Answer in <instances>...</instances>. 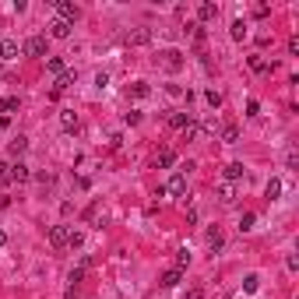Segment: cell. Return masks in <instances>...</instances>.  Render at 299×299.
<instances>
[{
	"label": "cell",
	"instance_id": "22",
	"mask_svg": "<svg viewBox=\"0 0 299 299\" xmlns=\"http://www.w3.org/2000/svg\"><path fill=\"white\" fill-rule=\"evenodd\" d=\"M148 92H152V88H148L144 81H134V85H130V95H134V99H144Z\"/></svg>",
	"mask_w": 299,
	"mask_h": 299
},
{
	"label": "cell",
	"instance_id": "13",
	"mask_svg": "<svg viewBox=\"0 0 299 299\" xmlns=\"http://www.w3.org/2000/svg\"><path fill=\"white\" fill-rule=\"evenodd\" d=\"M14 109H18V95H4V99H0V116H11Z\"/></svg>",
	"mask_w": 299,
	"mask_h": 299
},
{
	"label": "cell",
	"instance_id": "24",
	"mask_svg": "<svg viewBox=\"0 0 299 299\" xmlns=\"http://www.w3.org/2000/svg\"><path fill=\"white\" fill-rule=\"evenodd\" d=\"M197 134H201V123H193V120H190V123L183 127V141H193Z\"/></svg>",
	"mask_w": 299,
	"mask_h": 299
},
{
	"label": "cell",
	"instance_id": "33",
	"mask_svg": "<svg viewBox=\"0 0 299 299\" xmlns=\"http://www.w3.org/2000/svg\"><path fill=\"white\" fill-rule=\"evenodd\" d=\"M250 67H253V70H257V74H261V70H267V64H264V60H261V56H250Z\"/></svg>",
	"mask_w": 299,
	"mask_h": 299
},
{
	"label": "cell",
	"instance_id": "21",
	"mask_svg": "<svg viewBox=\"0 0 299 299\" xmlns=\"http://www.w3.org/2000/svg\"><path fill=\"white\" fill-rule=\"evenodd\" d=\"M187 123H190V113H173L169 116V127H176V130H183Z\"/></svg>",
	"mask_w": 299,
	"mask_h": 299
},
{
	"label": "cell",
	"instance_id": "4",
	"mask_svg": "<svg viewBox=\"0 0 299 299\" xmlns=\"http://www.w3.org/2000/svg\"><path fill=\"white\" fill-rule=\"evenodd\" d=\"M53 7H56V14H60V21H70V25H74V18H78V7H74L70 0H56Z\"/></svg>",
	"mask_w": 299,
	"mask_h": 299
},
{
	"label": "cell",
	"instance_id": "30",
	"mask_svg": "<svg viewBox=\"0 0 299 299\" xmlns=\"http://www.w3.org/2000/svg\"><path fill=\"white\" fill-rule=\"evenodd\" d=\"M187 264H190V253H187V250H179V253H176V271H183Z\"/></svg>",
	"mask_w": 299,
	"mask_h": 299
},
{
	"label": "cell",
	"instance_id": "15",
	"mask_svg": "<svg viewBox=\"0 0 299 299\" xmlns=\"http://www.w3.org/2000/svg\"><path fill=\"white\" fill-rule=\"evenodd\" d=\"M222 243H226V236H222V229H208V246H211L215 253L222 250Z\"/></svg>",
	"mask_w": 299,
	"mask_h": 299
},
{
	"label": "cell",
	"instance_id": "32",
	"mask_svg": "<svg viewBox=\"0 0 299 299\" xmlns=\"http://www.w3.org/2000/svg\"><path fill=\"white\" fill-rule=\"evenodd\" d=\"M0 183H11V166L7 162H0Z\"/></svg>",
	"mask_w": 299,
	"mask_h": 299
},
{
	"label": "cell",
	"instance_id": "16",
	"mask_svg": "<svg viewBox=\"0 0 299 299\" xmlns=\"http://www.w3.org/2000/svg\"><path fill=\"white\" fill-rule=\"evenodd\" d=\"M229 35H232L236 42H243V39H246V21H243V18H236L232 28H229Z\"/></svg>",
	"mask_w": 299,
	"mask_h": 299
},
{
	"label": "cell",
	"instance_id": "17",
	"mask_svg": "<svg viewBox=\"0 0 299 299\" xmlns=\"http://www.w3.org/2000/svg\"><path fill=\"white\" fill-rule=\"evenodd\" d=\"M218 201H222V204H232V201H236V187H232V183H222V187H218Z\"/></svg>",
	"mask_w": 299,
	"mask_h": 299
},
{
	"label": "cell",
	"instance_id": "28",
	"mask_svg": "<svg viewBox=\"0 0 299 299\" xmlns=\"http://www.w3.org/2000/svg\"><path fill=\"white\" fill-rule=\"evenodd\" d=\"M257 285H261L257 275H246V278H243V292H257Z\"/></svg>",
	"mask_w": 299,
	"mask_h": 299
},
{
	"label": "cell",
	"instance_id": "35",
	"mask_svg": "<svg viewBox=\"0 0 299 299\" xmlns=\"http://www.w3.org/2000/svg\"><path fill=\"white\" fill-rule=\"evenodd\" d=\"M201 296H204V292H201V289H190V292H187V296H183V299H201Z\"/></svg>",
	"mask_w": 299,
	"mask_h": 299
},
{
	"label": "cell",
	"instance_id": "20",
	"mask_svg": "<svg viewBox=\"0 0 299 299\" xmlns=\"http://www.w3.org/2000/svg\"><path fill=\"white\" fill-rule=\"evenodd\" d=\"M173 162H176V152H173V148H162V152H158V166H162V169H169Z\"/></svg>",
	"mask_w": 299,
	"mask_h": 299
},
{
	"label": "cell",
	"instance_id": "6",
	"mask_svg": "<svg viewBox=\"0 0 299 299\" xmlns=\"http://www.w3.org/2000/svg\"><path fill=\"white\" fill-rule=\"evenodd\" d=\"M166 193H173V197H183V193H187V176H183V173H176L169 183H166Z\"/></svg>",
	"mask_w": 299,
	"mask_h": 299
},
{
	"label": "cell",
	"instance_id": "12",
	"mask_svg": "<svg viewBox=\"0 0 299 299\" xmlns=\"http://www.w3.org/2000/svg\"><path fill=\"white\" fill-rule=\"evenodd\" d=\"M25 179H28V166L25 162H14L11 166V183H25Z\"/></svg>",
	"mask_w": 299,
	"mask_h": 299
},
{
	"label": "cell",
	"instance_id": "14",
	"mask_svg": "<svg viewBox=\"0 0 299 299\" xmlns=\"http://www.w3.org/2000/svg\"><path fill=\"white\" fill-rule=\"evenodd\" d=\"M60 123H64V130H78V113L64 109V113H60Z\"/></svg>",
	"mask_w": 299,
	"mask_h": 299
},
{
	"label": "cell",
	"instance_id": "8",
	"mask_svg": "<svg viewBox=\"0 0 299 299\" xmlns=\"http://www.w3.org/2000/svg\"><path fill=\"white\" fill-rule=\"evenodd\" d=\"M70 28H74L70 21H60V18H53V21H50V35H53V39H67V35H70Z\"/></svg>",
	"mask_w": 299,
	"mask_h": 299
},
{
	"label": "cell",
	"instance_id": "5",
	"mask_svg": "<svg viewBox=\"0 0 299 299\" xmlns=\"http://www.w3.org/2000/svg\"><path fill=\"white\" fill-rule=\"evenodd\" d=\"M21 50H25L28 56H46V39H42V35H32Z\"/></svg>",
	"mask_w": 299,
	"mask_h": 299
},
{
	"label": "cell",
	"instance_id": "36",
	"mask_svg": "<svg viewBox=\"0 0 299 299\" xmlns=\"http://www.w3.org/2000/svg\"><path fill=\"white\" fill-rule=\"evenodd\" d=\"M4 243H7V232H4V229H0V246H4Z\"/></svg>",
	"mask_w": 299,
	"mask_h": 299
},
{
	"label": "cell",
	"instance_id": "1",
	"mask_svg": "<svg viewBox=\"0 0 299 299\" xmlns=\"http://www.w3.org/2000/svg\"><path fill=\"white\" fill-rule=\"evenodd\" d=\"M158 67L169 70V74H176L179 67H183V53H179V50H162L158 53Z\"/></svg>",
	"mask_w": 299,
	"mask_h": 299
},
{
	"label": "cell",
	"instance_id": "3",
	"mask_svg": "<svg viewBox=\"0 0 299 299\" xmlns=\"http://www.w3.org/2000/svg\"><path fill=\"white\" fill-rule=\"evenodd\" d=\"M50 243H53L56 250L67 246V243H70V229H67V226H53V229H50Z\"/></svg>",
	"mask_w": 299,
	"mask_h": 299
},
{
	"label": "cell",
	"instance_id": "7",
	"mask_svg": "<svg viewBox=\"0 0 299 299\" xmlns=\"http://www.w3.org/2000/svg\"><path fill=\"white\" fill-rule=\"evenodd\" d=\"M18 53H21L18 39H0V60H14Z\"/></svg>",
	"mask_w": 299,
	"mask_h": 299
},
{
	"label": "cell",
	"instance_id": "31",
	"mask_svg": "<svg viewBox=\"0 0 299 299\" xmlns=\"http://www.w3.org/2000/svg\"><path fill=\"white\" fill-rule=\"evenodd\" d=\"M285 162H289V169H296V166H299V152H296V148H289V155H285Z\"/></svg>",
	"mask_w": 299,
	"mask_h": 299
},
{
	"label": "cell",
	"instance_id": "9",
	"mask_svg": "<svg viewBox=\"0 0 299 299\" xmlns=\"http://www.w3.org/2000/svg\"><path fill=\"white\" fill-rule=\"evenodd\" d=\"M222 176H226V183H236V179H243V162H229V166L222 169Z\"/></svg>",
	"mask_w": 299,
	"mask_h": 299
},
{
	"label": "cell",
	"instance_id": "27",
	"mask_svg": "<svg viewBox=\"0 0 299 299\" xmlns=\"http://www.w3.org/2000/svg\"><path fill=\"white\" fill-rule=\"evenodd\" d=\"M46 67H50V70L56 74V78H60V74H64V60H60V56H50V60H46Z\"/></svg>",
	"mask_w": 299,
	"mask_h": 299
},
{
	"label": "cell",
	"instance_id": "2",
	"mask_svg": "<svg viewBox=\"0 0 299 299\" xmlns=\"http://www.w3.org/2000/svg\"><path fill=\"white\" fill-rule=\"evenodd\" d=\"M152 42V28H130L127 32V46H148Z\"/></svg>",
	"mask_w": 299,
	"mask_h": 299
},
{
	"label": "cell",
	"instance_id": "10",
	"mask_svg": "<svg viewBox=\"0 0 299 299\" xmlns=\"http://www.w3.org/2000/svg\"><path fill=\"white\" fill-rule=\"evenodd\" d=\"M197 18L201 21H215L218 18V4H208V0H204V4H197Z\"/></svg>",
	"mask_w": 299,
	"mask_h": 299
},
{
	"label": "cell",
	"instance_id": "18",
	"mask_svg": "<svg viewBox=\"0 0 299 299\" xmlns=\"http://www.w3.org/2000/svg\"><path fill=\"white\" fill-rule=\"evenodd\" d=\"M25 148H28V138H21V134H18V138H14V141H11V144H7V152H11V155H14V158H18V155H21V152H25Z\"/></svg>",
	"mask_w": 299,
	"mask_h": 299
},
{
	"label": "cell",
	"instance_id": "19",
	"mask_svg": "<svg viewBox=\"0 0 299 299\" xmlns=\"http://www.w3.org/2000/svg\"><path fill=\"white\" fill-rule=\"evenodd\" d=\"M179 278H183V271H176V267H173V271L162 275V285H166V289H176V285H179Z\"/></svg>",
	"mask_w": 299,
	"mask_h": 299
},
{
	"label": "cell",
	"instance_id": "11",
	"mask_svg": "<svg viewBox=\"0 0 299 299\" xmlns=\"http://www.w3.org/2000/svg\"><path fill=\"white\" fill-rule=\"evenodd\" d=\"M70 85H74V74H70V70H64V74H60V78H56V88H53V99H56L60 92H67Z\"/></svg>",
	"mask_w": 299,
	"mask_h": 299
},
{
	"label": "cell",
	"instance_id": "29",
	"mask_svg": "<svg viewBox=\"0 0 299 299\" xmlns=\"http://www.w3.org/2000/svg\"><path fill=\"white\" fill-rule=\"evenodd\" d=\"M204 99H208V106H211V109H218V106H222V95L215 92V88H211V92H204Z\"/></svg>",
	"mask_w": 299,
	"mask_h": 299
},
{
	"label": "cell",
	"instance_id": "34",
	"mask_svg": "<svg viewBox=\"0 0 299 299\" xmlns=\"http://www.w3.org/2000/svg\"><path fill=\"white\" fill-rule=\"evenodd\" d=\"M257 109H261V106H257V99H250V102H246V116H257Z\"/></svg>",
	"mask_w": 299,
	"mask_h": 299
},
{
	"label": "cell",
	"instance_id": "26",
	"mask_svg": "<svg viewBox=\"0 0 299 299\" xmlns=\"http://www.w3.org/2000/svg\"><path fill=\"white\" fill-rule=\"evenodd\" d=\"M278 193H281V179H271L267 183V201H278Z\"/></svg>",
	"mask_w": 299,
	"mask_h": 299
},
{
	"label": "cell",
	"instance_id": "25",
	"mask_svg": "<svg viewBox=\"0 0 299 299\" xmlns=\"http://www.w3.org/2000/svg\"><path fill=\"white\" fill-rule=\"evenodd\" d=\"M222 141H226V144H236V141H239V130H236V127L229 123L226 130H222Z\"/></svg>",
	"mask_w": 299,
	"mask_h": 299
},
{
	"label": "cell",
	"instance_id": "23",
	"mask_svg": "<svg viewBox=\"0 0 299 299\" xmlns=\"http://www.w3.org/2000/svg\"><path fill=\"white\" fill-rule=\"evenodd\" d=\"M253 222H257V215H253V211H246L243 218H239V232H250V229H253Z\"/></svg>",
	"mask_w": 299,
	"mask_h": 299
}]
</instances>
